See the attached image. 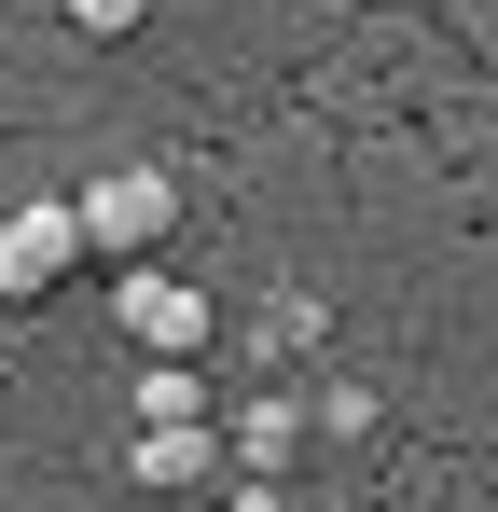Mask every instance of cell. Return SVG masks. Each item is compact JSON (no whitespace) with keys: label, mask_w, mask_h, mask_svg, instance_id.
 <instances>
[{"label":"cell","mask_w":498,"mask_h":512,"mask_svg":"<svg viewBox=\"0 0 498 512\" xmlns=\"http://www.w3.org/2000/svg\"><path fill=\"white\" fill-rule=\"evenodd\" d=\"M111 319H125L139 360H208V291H194V277H166V263H125Z\"/></svg>","instance_id":"7a4b0ae2"},{"label":"cell","mask_w":498,"mask_h":512,"mask_svg":"<svg viewBox=\"0 0 498 512\" xmlns=\"http://www.w3.org/2000/svg\"><path fill=\"white\" fill-rule=\"evenodd\" d=\"M139 429H208V374L194 360H153L139 374Z\"/></svg>","instance_id":"8992f818"},{"label":"cell","mask_w":498,"mask_h":512,"mask_svg":"<svg viewBox=\"0 0 498 512\" xmlns=\"http://www.w3.org/2000/svg\"><path fill=\"white\" fill-rule=\"evenodd\" d=\"M249 512H263V499H249Z\"/></svg>","instance_id":"ba28073f"},{"label":"cell","mask_w":498,"mask_h":512,"mask_svg":"<svg viewBox=\"0 0 498 512\" xmlns=\"http://www.w3.org/2000/svg\"><path fill=\"white\" fill-rule=\"evenodd\" d=\"M139 14H153V0H70V28H83V42H125Z\"/></svg>","instance_id":"52a82bcc"},{"label":"cell","mask_w":498,"mask_h":512,"mask_svg":"<svg viewBox=\"0 0 498 512\" xmlns=\"http://www.w3.org/2000/svg\"><path fill=\"white\" fill-rule=\"evenodd\" d=\"M70 263H83L70 194H42V208H14V222H0V291H14V305H28V291H56Z\"/></svg>","instance_id":"3957f363"},{"label":"cell","mask_w":498,"mask_h":512,"mask_svg":"<svg viewBox=\"0 0 498 512\" xmlns=\"http://www.w3.org/2000/svg\"><path fill=\"white\" fill-rule=\"evenodd\" d=\"M222 443H236L249 471H263V485H277V471H291V457H305V416H291V402H249V416H222Z\"/></svg>","instance_id":"5b68a950"},{"label":"cell","mask_w":498,"mask_h":512,"mask_svg":"<svg viewBox=\"0 0 498 512\" xmlns=\"http://www.w3.org/2000/svg\"><path fill=\"white\" fill-rule=\"evenodd\" d=\"M70 222H83V250L153 263L166 222H180V180H166V167H111V180H83V194H70Z\"/></svg>","instance_id":"6da1fadb"},{"label":"cell","mask_w":498,"mask_h":512,"mask_svg":"<svg viewBox=\"0 0 498 512\" xmlns=\"http://www.w3.org/2000/svg\"><path fill=\"white\" fill-rule=\"evenodd\" d=\"M125 471H139L153 499H180V485H208V471H222V416H208V429H139V443H125Z\"/></svg>","instance_id":"277c9868"}]
</instances>
